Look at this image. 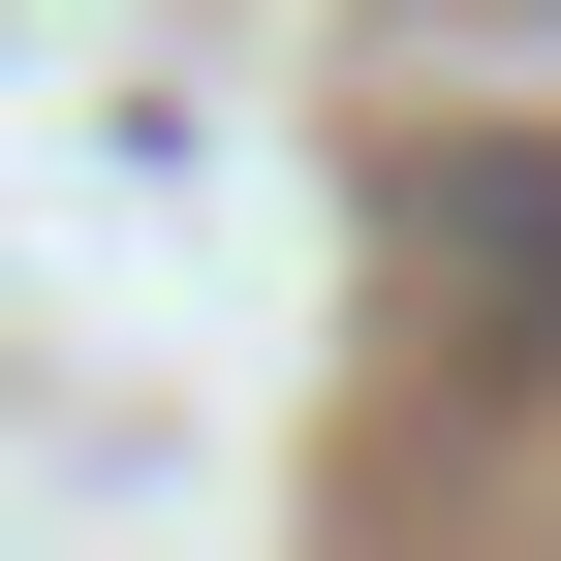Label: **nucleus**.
Masks as SVG:
<instances>
[{
    "instance_id": "nucleus-1",
    "label": "nucleus",
    "mask_w": 561,
    "mask_h": 561,
    "mask_svg": "<svg viewBox=\"0 0 561 561\" xmlns=\"http://www.w3.org/2000/svg\"><path fill=\"white\" fill-rule=\"evenodd\" d=\"M437 250L500 280V312H561V187H530V157H468V187H437Z\"/></svg>"
}]
</instances>
